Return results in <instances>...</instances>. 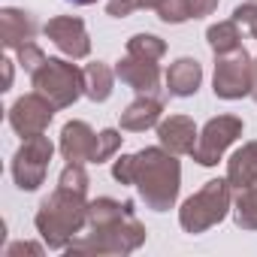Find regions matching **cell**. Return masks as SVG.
Masks as SVG:
<instances>
[{"mask_svg": "<svg viewBox=\"0 0 257 257\" xmlns=\"http://www.w3.org/2000/svg\"><path fill=\"white\" fill-rule=\"evenodd\" d=\"M197 137L200 131H197L194 118L188 115H170V118H161L158 124V143L173 155H191L197 146Z\"/></svg>", "mask_w": 257, "mask_h": 257, "instance_id": "4fadbf2b", "label": "cell"}, {"mask_svg": "<svg viewBox=\"0 0 257 257\" xmlns=\"http://www.w3.org/2000/svg\"><path fill=\"white\" fill-rule=\"evenodd\" d=\"M242 118H236V115H218V118H209L206 121V127L200 131V137H197V146H194V152H191V158L200 164V167H215L221 158H224V152L242 137Z\"/></svg>", "mask_w": 257, "mask_h": 257, "instance_id": "52a82bcc", "label": "cell"}, {"mask_svg": "<svg viewBox=\"0 0 257 257\" xmlns=\"http://www.w3.org/2000/svg\"><path fill=\"white\" fill-rule=\"evenodd\" d=\"M31 79L34 88L55 103V109H67L85 94V70H79L64 58H46V64Z\"/></svg>", "mask_w": 257, "mask_h": 257, "instance_id": "5b68a950", "label": "cell"}, {"mask_svg": "<svg viewBox=\"0 0 257 257\" xmlns=\"http://www.w3.org/2000/svg\"><path fill=\"white\" fill-rule=\"evenodd\" d=\"M91 233H79L70 245H67V254H76V257H103V254H131L137 251L143 242H146V224L134 215H118L112 221H103V224H88Z\"/></svg>", "mask_w": 257, "mask_h": 257, "instance_id": "3957f363", "label": "cell"}, {"mask_svg": "<svg viewBox=\"0 0 257 257\" xmlns=\"http://www.w3.org/2000/svg\"><path fill=\"white\" fill-rule=\"evenodd\" d=\"M127 55L137 58H149V61H161L167 55V43L155 34H134L127 40Z\"/></svg>", "mask_w": 257, "mask_h": 257, "instance_id": "44dd1931", "label": "cell"}, {"mask_svg": "<svg viewBox=\"0 0 257 257\" xmlns=\"http://www.w3.org/2000/svg\"><path fill=\"white\" fill-rule=\"evenodd\" d=\"M13 85V61H4V91Z\"/></svg>", "mask_w": 257, "mask_h": 257, "instance_id": "4dcf8cb0", "label": "cell"}, {"mask_svg": "<svg viewBox=\"0 0 257 257\" xmlns=\"http://www.w3.org/2000/svg\"><path fill=\"white\" fill-rule=\"evenodd\" d=\"M67 4H76V7H91V4H97V0H67Z\"/></svg>", "mask_w": 257, "mask_h": 257, "instance_id": "1f68e13d", "label": "cell"}, {"mask_svg": "<svg viewBox=\"0 0 257 257\" xmlns=\"http://www.w3.org/2000/svg\"><path fill=\"white\" fill-rule=\"evenodd\" d=\"M43 34L73 61L76 58H88V52H91V37L85 31V22L76 19V16H55V19H49Z\"/></svg>", "mask_w": 257, "mask_h": 257, "instance_id": "30bf717a", "label": "cell"}, {"mask_svg": "<svg viewBox=\"0 0 257 257\" xmlns=\"http://www.w3.org/2000/svg\"><path fill=\"white\" fill-rule=\"evenodd\" d=\"M233 221L242 230H257V185L239 188L233 197Z\"/></svg>", "mask_w": 257, "mask_h": 257, "instance_id": "ffe728a7", "label": "cell"}, {"mask_svg": "<svg viewBox=\"0 0 257 257\" xmlns=\"http://www.w3.org/2000/svg\"><path fill=\"white\" fill-rule=\"evenodd\" d=\"M88 194H76L67 188H55L37 209V233L43 236V242L55 251H67V245L82 233V227L88 224Z\"/></svg>", "mask_w": 257, "mask_h": 257, "instance_id": "7a4b0ae2", "label": "cell"}, {"mask_svg": "<svg viewBox=\"0 0 257 257\" xmlns=\"http://www.w3.org/2000/svg\"><path fill=\"white\" fill-rule=\"evenodd\" d=\"M233 19L239 22V25H245L254 37H257V0H251V4H242V7H236L233 10Z\"/></svg>", "mask_w": 257, "mask_h": 257, "instance_id": "4316f807", "label": "cell"}, {"mask_svg": "<svg viewBox=\"0 0 257 257\" xmlns=\"http://www.w3.org/2000/svg\"><path fill=\"white\" fill-rule=\"evenodd\" d=\"M251 97H254V103H257V55H254V61H251Z\"/></svg>", "mask_w": 257, "mask_h": 257, "instance_id": "f546056e", "label": "cell"}, {"mask_svg": "<svg viewBox=\"0 0 257 257\" xmlns=\"http://www.w3.org/2000/svg\"><path fill=\"white\" fill-rule=\"evenodd\" d=\"M115 76L131 85L137 94H155L158 85H161V67L158 61H149V58H137V55H124L115 67Z\"/></svg>", "mask_w": 257, "mask_h": 257, "instance_id": "7c38bea8", "label": "cell"}, {"mask_svg": "<svg viewBox=\"0 0 257 257\" xmlns=\"http://www.w3.org/2000/svg\"><path fill=\"white\" fill-rule=\"evenodd\" d=\"M233 209V185L227 179L206 182L194 197H188L179 209V224L185 233H206L209 227L221 224Z\"/></svg>", "mask_w": 257, "mask_h": 257, "instance_id": "277c9868", "label": "cell"}, {"mask_svg": "<svg viewBox=\"0 0 257 257\" xmlns=\"http://www.w3.org/2000/svg\"><path fill=\"white\" fill-rule=\"evenodd\" d=\"M227 182L239 191L248 185H257V143H245L233 158L227 161Z\"/></svg>", "mask_w": 257, "mask_h": 257, "instance_id": "e0dca14e", "label": "cell"}, {"mask_svg": "<svg viewBox=\"0 0 257 257\" xmlns=\"http://www.w3.org/2000/svg\"><path fill=\"white\" fill-rule=\"evenodd\" d=\"M161 22L167 25H182L191 19V7H188V0H164V4L155 10Z\"/></svg>", "mask_w": 257, "mask_h": 257, "instance_id": "603a6c76", "label": "cell"}, {"mask_svg": "<svg viewBox=\"0 0 257 257\" xmlns=\"http://www.w3.org/2000/svg\"><path fill=\"white\" fill-rule=\"evenodd\" d=\"M112 85H115V70H109V64L94 61L85 67V97L94 103H103L112 97Z\"/></svg>", "mask_w": 257, "mask_h": 257, "instance_id": "ac0fdd59", "label": "cell"}, {"mask_svg": "<svg viewBox=\"0 0 257 257\" xmlns=\"http://www.w3.org/2000/svg\"><path fill=\"white\" fill-rule=\"evenodd\" d=\"M16 55H19V64H22V67H25L31 76H34V73H37V70L46 64V55H43V49H40L37 43H28V46H22Z\"/></svg>", "mask_w": 257, "mask_h": 257, "instance_id": "d4e9b609", "label": "cell"}, {"mask_svg": "<svg viewBox=\"0 0 257 257\" xmlns=\"http://www.w3.org/2000/svg\"><path fill=\"white\" fill-rule=\"evenodd\" d=\"M188 7H191V19H203L218 10V0H188Z\"/></svg>", "mask_w": 257, "mask_h": 257, "instance_id": "83f0119b", "label": "cell"}, {"mask_svg": "<svg viewBox=\"0 0 257 257\" xmlns=\"http://www.w3.org/2000/svg\"><path fill=\"white\" fill-rule=\"evenodd\" d=\"M251 55L245 49H236L230 55H218L215 61V79L212 91L221 100H239L251 94Z\"/></svg>", "mask_w": 257, "mask_h": 257, "instance_id": "ba28073f", "label": "cell"}, {"mask_svg": "<svg viewBox=\"0 0 257 257\" xmlns=\"http://www.w3.org/2000/svg\"><path fill=\"white\" fill-rule=\"evenodd\" d=\"M146 7V0H109L106 4V16H112V19H127L131 13H137V10H143Z\"/></svg>", "mask_w": 257, "mask_h": 257, "instance_id": "484cf974", "label": "cell"}, {"mask_svg": "<svg viewBox=\"0 0 257 257\" xmlns=\"http://www.w3.org/2000/svg\"><path fill=\"white\" fill-rule=\"evenodd\" d=\"M52 155H55V146H52V140L46 134L28 137L19 146L16 158H13V179H16V185L22 191H37L46 182Z\"/></svg>", "mask_w": 257, "mask_h": 257, "instance_id": "8992f818", "label": "cell"}, {"mask_svg": "<svg viewBox=\"0 0 257 257\" xmlns=\"http://www.w3.org/2000/svg\"><path fill=\"white\" fill-rule=\"evenodd\" d=\"M34 37H37V22L31 13L16 10V7L0 10V43L10 52H19L22 46L34 43Z\"/></svg>", "mask_w": 257, "mask_h": 257, "instance_id": "5bb4252c", "label": "cell"}, {"mask_svg": "<svg viewBox=\"0 0 257 257\" xmlns=\"http://www.w3.org/2000/svg\"><path fill=\"white\" fill-rule=\"evenodd\" d=\"M112 179L121 185H137L143 203L155 212H170L179 200L182 188V164L179 155L164 146L140 149L137 155H121L112 164Z\"/></svg>", "mask_w": 257, "mask_h": 257, "instance_id": "6da1fadb", "label": "cell"}, {"mask_svg": "<svg viewBox=\"0 0 257 257\" xmlns=\"http://www.w3.org/2000/svg\"><path fill=\"white\" fill-rule=\"evenodd\" d=\"M164 4V0H146V10H158Z\"/></svg>", "mask_w": 257, "mask_h": 257, "instance_id": "d6a6232c", "label": "cell"}, {"mask_svg": "<svg viewBox=\"0 0 257 257\" xmlns=\"http://www.w3.org/2000/svg\"><path fill=\"white\" fill-rule=\"evenodd\" d=\"M58 185L67 188V191H76V194H88L91 179H88V173H85V164H67L64 173L58 176Z\"/></svg>", "mask_w": 257, "mask_h": 257, "instance_id": "7402d4cb", "label": "cell"}, {"mask_svg": "<svg viewBox=\"0 0 257 257\" xmlns=\"http://www.w3.org/2000/svg\"><path fill=\"white\" fill-rule=\"evenodd\" d=\"M52 118H55V103L46 94H40V91L25 94V97H19L10 106V127L22 140L46 134V127L52 124Z\"/></svg>", "mask_w": 257, "mask_h": 257, "instance_id": "9c48e42d", "label": "cell"}, {"mask_svg": "<svg viewBox=\"0 0 257 257\" xmlns=\"http://www.w3.org/2000/svg\"><path fill=\"white\" fill-rule=\"evenodd\" d=\"M164 115V103L152 94H140L131 106L121 112V131H131V134H143L149 127L161 124Z\"/></svg>", "mask_w": 257, "mask_h": 257, "instance_id": "9a60e30c", "label": "cell"}, {"mask_svg": "<svg viewBox=\"0 0 257 257\" xmlns=\"http://www.w3.org/2000/svg\"><path fill=\"white\" fill-rule=\"evenodd\" d=\"M121 134L118 131H100V137H97V152H94V164H103V161H109L118 149H121Z\"/></svg>", "mask_w": 257, "mask_h": 257, "instance_id": "cb8c5ba5", "label": "cell"}, {"mask_svg": "<svg viewBox=\"0 0 257 257\" xmlns=\"http://www.w3.org/2000/svg\"><path fill=\"white\" fill-rule=\"evenodd\" d=\"M200 82H203V67L194 58H179L167 70V88L176 97H194L200 91Z\"/></svg>", "mask_w": 257, "mask_h": 257, "instance_id": "2e32d148", "label": "cell"}, {"mask_svg": "<svg viewBox=\"0 0 257 257\" xmlns=\"http://www.w3.org/2000/svg\"><path fill=\"white\" fill-rule=\"evenodd\" d=\"M206 40H209V49L218 55H230L236 49H242V31H239V22L230 19V22H218L206 31Z\"/></svg>", "mask_w": 257, "mask_h": 257, "instance_id": "d6986e66", "label": "cell"}, {"mask_svg": "<svg viewBox=\"0 0 257 257\" xmlns=\"http://www.w3.org/2000/svg\"><path fill=\"white\" fill-rule=\"evenodd\" d=\"M19 254H43V245H34V242H16L7 248V257H19Z\"/></svg>", "mask_w": 257, "mask_h": 257, "instance_id": "f1b7e54d", "label": "cell"}, {"mask_svg": "<svg viewBox=\"0 0 257 257\" xmlns=\"http://www.w3.org/2000/svg\"><path fill=\"white\" fill-rule=\"evenodd\" d=\"M97 137L100 134H94L85 121H76L73 118V121H67L61 127V143H58V149H61V155H64L67 164H94Z\"/></svg>", "mask_w": 257, "mask_h": 257, "instance_id": "8fae6325", "label": "cell"}]
</instances>
